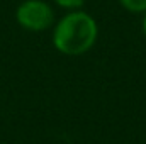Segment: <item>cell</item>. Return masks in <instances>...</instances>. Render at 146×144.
<instances>
[{
	"mask_svg": "<svg viewBox=\"0 0 146 144\" xmlns=\"http://www.w3.org/2000/svg\"><path fill=\"white\" fill-rule=\"evenodd\" d=\"M99 39L97 20L85 10L66 12L53 27V46L65 56H82Z\"/></svg>",
	"mask_w": 146,
	"mask_h": 144,
	"instance_id": "6da1fadb",
	"label": "cell"
},
{
	"mask_svg": "<svg viewBox=\"0 0 146 144\" xmlns=\"http://www.w3.org/2000/svg\"><path fill=\"white\" fill-rule=\"evenodd\" d=\"M15 19L26 31L41 32L54 26V10L44 0H24L15 10Z\"/></svg>",
	"mask_w": 146,
	"mask_h": 144,
	"instance_id": "7a4b0ae2",
	"label": "cell"
},
{
	"mask_svg": "<svg viewBox=\"0 0 146 144\" xmlns=\"http://www.w3.org/2000/svg\"><path fill=\"white\" fill-rule=\"evenodd\" d=\"M58 7H61V9H65V10H68V12H72V10H80L82 7H83V3H85V0H53Z\"/></svg>",
	"mask_w": 146,
	"mask_h": 144,
	"instance_id": "277c9868",
	"label": "cell"
},
{
	"mask_svg": "<svg viewBox=\"0 0 146 144\" xmlns=\"http://www.w3.org/2000/svg\"><path fill=\"white\" fill-rule=\"evenodd\" d=\"M141 27H143V34L146 37V14H143V24H141Z\"/></svg>",
	"mask_w": 146,
	"mask_h": 144,
	"instance_id": "5b68a950",
	"label": "cell"
},
{
	"mask_svg": "<svg viewBox=\"0 0 146 144\" xmlns=\"http://www.w3.org/2000/svg\"><path fill=\"white\" fill-rule=\"evenodd\" d=\"M129 14H146V0H117Z\"/></svg>",
	"mask_w": 146,
	"mask_h": 144,
	"instance_id": "3957f363",
	"label": "cell"
}]
</instances>
